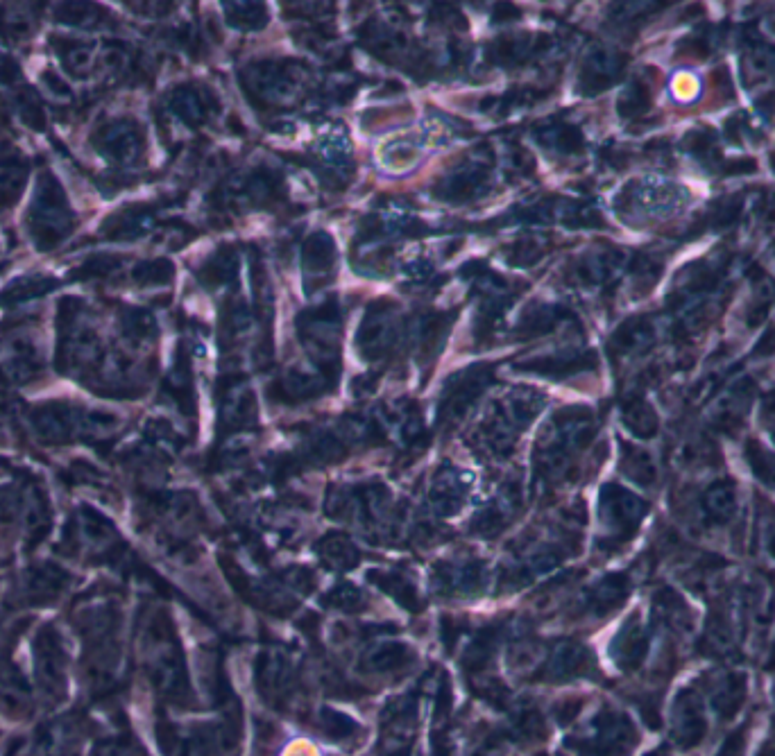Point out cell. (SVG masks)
<instances>
[{
	"label": "cell",
	"instance_id": "1",
	"mask_svg": "<svg viewBox=\"0 0 775 756\" xmlns=\"http://www.w3.org/2000/svg\"><path fill=\"white\" fill-rule=\"evenodd\" d=\"M325 560L334 566H354L359 557H356L352 544H347L343 539H334L325 548Z\"/></svg>",
	"mask_w": 775,
	"mask_h": 756
},
{
	"label": "cell",
	"instance_id": "3",
	"mask_svg": "<svg viewBox=\"0 0 775 756\" xmlns=\"http://www.w3.org/2000/svg\"><path fill=\"white\" fill-rule=\"evenodd\" d=\"M331 603L338 605V607L352 609V607H356V605L361 603V596H359V591H356V589H349V587H347V589L336 591L334 598H331Z\"/></svg>",
	"mask_w": 775,
	"mask_h": 756
},
{
	"label": "cell",
	"instance_id": "2",
	"mask_svg": "<svg viewBox=\"0 0 775 756\" xmlns=\"http://www.w3.org/2000/svg\"><path fill=\"white\" fill-rule=\"evenodd\" d=\"M674 93L678 96V100H685V102L692 100L698 93V80L689 73H680L674 80Z\"/></svg>",
	"mask_w": 775,
	"mask_h": 756
}]
</instances>
